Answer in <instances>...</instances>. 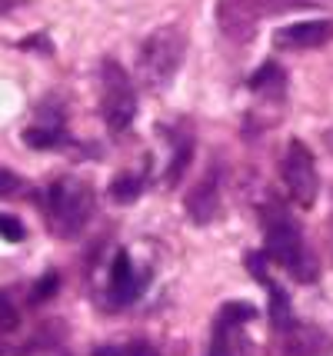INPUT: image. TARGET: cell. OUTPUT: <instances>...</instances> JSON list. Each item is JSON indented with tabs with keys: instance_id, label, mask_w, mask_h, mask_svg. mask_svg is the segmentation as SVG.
Listing matches in <instances>:
<instances>
[{
	"instance_id": "1",
	"label": "cell",
	"mask_w": 333,
	"mask_h": 356,
	"mask_svg": "<svg viewBox=\"0 0 333 356\" xmlns=\"http://www.w3.org/2000/svg\"><path fill=\"white\" fill-rule=\"evenodd\" d=\"M263 233H267V253L273 264H280L286 273H293L297 280L310 283L317 277V264L314 253L303 243V233L284 210H270L263 217Z\"/></svg>"
},
{
	"instance_id": "2",
	"label": "cell",
	"mask_w": 333,
	"mask_h": 356,
	"mask_svg": "<svg viewBox=\"0 0 333 356\" xmlns=\"http://www.w3.org/2000/svg\"><path fill=\"white\" fill-rule=\"evenodd\" d=\"M47 220L54 233L60 236H74L87 227V220L94 213V190L77 177H60L57 184L47 186Z\"/></svg>"
},
{
	"instance_id": "3",
	"label": "cell",
	"mask_w": 333,
	"mask_h": 356,
	"mask_svg": "<svg viewBox=\"0 0 333 356\" xmlns=\"http://www.w3.org/2000/svg\"><path fill=\"white\" fill-rule=\"evenodd\" d=\"M184 37L177 27H160L154 31L140 47V80L150 87V90H160L174 80L177 67L184 60Z\"/></svg>"
},
{
	"instance_id": "4",
	"label": "cell",
	"mask_w": 333,
	"mask_h": 356,
	"mask_svg": "<svg viewBox=\"0 0 333 356\" xmlns=\"http://www.w3.org/2000/svg\"><path fill=\"white\" fill-rule=\"evenodd\" d=\"M100 87H104V93H100L104 124L111 127L113 134H124L137 120V90H133V80H130V74L117 60H104V67H100Z\"/></svg>"
},
{
	"instance_id": "5",
	"label": "cell",
	"mask_w": 333,
	"mask_h": 356,
	"mask_svg": "<svg viewBox=\"0 0 333 356\" xmlns=\"http://www.w3.org/2000/svg\"><path fill=\"white\" fill-rule=\"evenodd\" d=\"M280 177H284V186L290 193V200L297 203L300 210H310L317 203L320 193V173L317 163H314V154L307 150L303 140H290L284 150V163H280Z\"/></svg>"
},
{
	"instance_id": "6",
	"label": "cell",
	"mask_w": 333,
	"mask_h": 356,
	"mask_svg": "<svg viewBox=\"0 0 333 356\" xmlns=\"http://www.w3.org/2000/svg\"><path fill=\"white\" fill-rule=\"evenodd\" d=\"M333 40V20H300L277 31V47L284 50H314Z\"/></svg>"
},
{
	"instance_id": "7",
	"label": "cell",
	"mask_w": 333,
	"mask_h": 356,
	"mask_svg": "<svg viewBox=\"0 0 333 356\" xmlns=\"http://www.w3.org/2000/svg\"><path fill=\"white\" fill-rule=\"evenodd\" d=\"M250 343L243 337V320L234 316V307H227L217 320L213 330V343H210V356H247Z\"/></svg>"
},
{
	"instance_id": "8",
	"label": "cell",
	"mask_w": 333,
	"mask_h": 356,
	"mask_svg": "<svg viewBox=\"0 0 333 356\" xmlns=\"http://www.w3.org/2000/svg\"><path fill=\"white\" fill-rule=\"evenodd\" d=\"M140 286H143V277L133 270L127 253H117V260L111 266V300L113 303H130L140 296Z\"/></svg>"
},
{
	"instance_id": "9",
	"label": "cell",
	"mask_w": 333,
	"mask_h": 356,
	"mask_svg": "<svg viewBox=\"0 0 333 356\" xmlns=\"http://www.w3.org/2000/svg\"><path fill=\"white\" fill-rule=\"evenodd\" d=\"M187 207H190V217L197 223H206V220L217 213V207H220V177L217 173H206L204 180L193 186Z\"/></svg>"
},
{
	"instance_id": "10",
	"label": "cell",
	"mask_w": 333,
	"mask_h": 356,
	"mask_svg": "<svg viewBox=\"0 0 333 356\" xmlns=\"http://www.w3.org/2000/svg\"><path fill=\"white\" fill-rule=\"evenodd\" d=\"M250 83H254L257 93H267V97L284 93V70H280L277 63H267V67H260V70H257Z\"/></svg>"
},
{
	"instance_id": "11",
	"label": "cell",
	"mask_w": 333,
	"mask_h": 356,
	"mask_svg": "<svg viewBox=\"0 0 333 356\" xmlns=\"http://www.w3.org/2000/svg\"><path fill=\"white\" fill-rule=\"evenodd\" d=\"M94 356H160V353H157V346H150L147 340H133V343L100 346V350H94Z\"/></svg>"
},
{
	"instance_id": "12",
	"label": "cell",
	"mask_w": 333,
	"mask_h": 356,
	"mask_svg": "<svg viewBox=\"0 0 333 356\" xmlns=\"http://www.w3.org/2000/svg\"><path fill=\"white\" fill-rule=\"evenodd\" d=\"M113 200H120V203H127L133 200L137 193H140V177H133V173H124V177H117L113 180Z\"/></svg>"
},
{
	"instance_id": "13",
	"label": "cell",
	"mask_w": 333,
	"mask_h": 356,
	"mask_svg": "<svg viewBox=\"0 0 333 356\" xmlns=\"http://www.w3.org/2000/svg\"><path fill=\"white\" fill-rule=\"evenodd\" d=\"M24 140H27L31 147H57L64 137H60V130H54V127H47V130H44V127H31V130L24 134Z\"/></svg>"
},
{
	"instance_id": "14",
	"label": "cell",
	"mask_w": 333,
	"mask_h": 356,
	"mask_svg": "<svg viewBox=\"0 0 333 356\" xmlns=\"http://www.w3.org/2000/svg\"><path fill=\"white\" fill-rule=\"evenodd\" d=\"M17 323H20V313H17L14 300H10V293H3V290H0V333L17 330Z\"/></svg>"
},
{
	"instance_id": "15",
	"label": "cell",
	"mask_w": 333,
	"mask_h": 356,
	"mask_svg": "<svg viewBox=\"0 0 333 356\" xmlns=\"http://www.w3.org/2000/svg\"><path fill=\"white\" fill-rule=\"evenodd\" d=\"M0 236L10 240V243H20V240H24V223L14 217H7V213H0Z\"/></svg>"
},
{
	"instance_id": "16",
	"label": "cell",
	"mask_w": 333,
	"mask_h": 356,
	"mask_svg": "<svg viewBox=\"0 0 333 356\" xmlns=\"http://www.w3.org/2000/svg\"><path fill=\"white\" fill-rule=\"evenodd\" d=\"M57 283H60V280H57V273H47V277H44L40 283H37V286H33V303H44L47 296H54Z\"/></svg>"
},
{
	"instance_id": "17",
	"label": "cell",
	"mask_w": 333,
	"mask_h": 356,
	"mask_svg": "<svg viewBox=\"0 0 333 356\" xmlns=\"http://www.w3.org/2000/svg\"><path fill=\"white\" fill-rule=\"evenodd\" d=\"M17 186H20V180H17L10 170H0V197H14Z\"/></svg>"
},
{
	"instance_id": "18",
	"label": "cell",
	"mask_w": 333,
	"mask_h": 356,
	"mask_svg": "<svg viewBox=\"0 0 333 356\" xmlns=\"http://www.w3.org/2000/svg\"><path fill=\"white\" fill-rule=\"evenodd\" d=\"M284 3H297V7H317L323 0H284Z\"/></svg>"
}]
</instances>
